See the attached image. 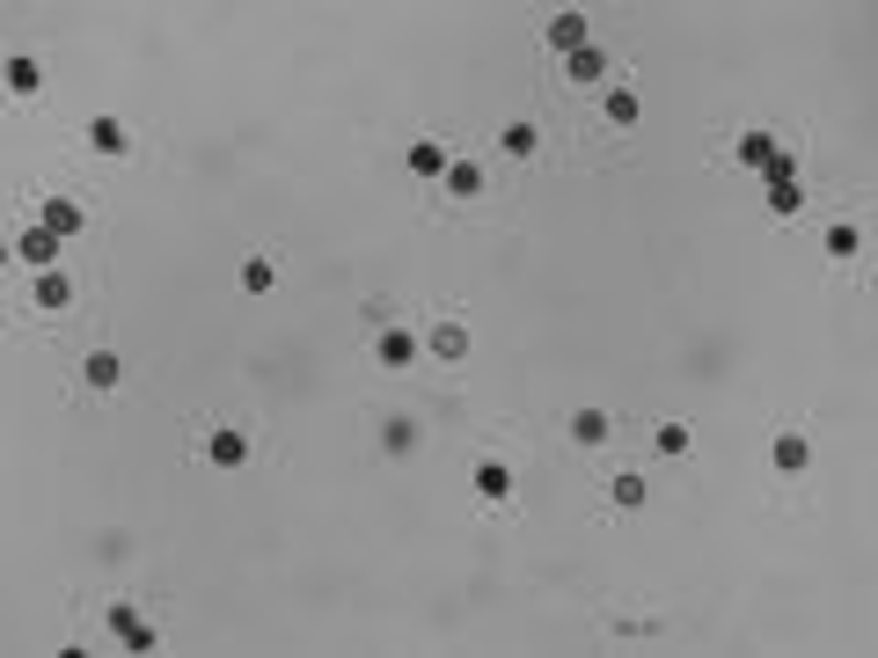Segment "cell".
I'll use <instances>...</instances> for the list:
<instances>
[{
	"instance_id": "3",
	"label": "cell",
	"mask_w": 878,
	"mask_h": 658,
	"mask_svg": "<svg viewBox=\"0 0 878 658\" xmlns=\"http://www.w3.org/2000/svg\"><path fill=\"white\" fill-rule=\"evenodd\" d=\"M110 636H118L124 651H154V622H146L132 600H118V608H110Z\"/></svg>"
},
{
	"instance_id": "13",
	"label": "cell",
	"mask_w": 878,
	"mask_h": 658,
	"mask_svg": "<svg viewBox=\"0 0 878 658\" xmlns=\"http://www.w3.org/2000/svg\"><path fill=\"white\" fill-rule=\"evenodd\" d=\"M563 73H571L579 88H608V51H601V45L571 51V59H563Z\"/></svg>"
},
{
	"instance_id": "18",
	"label": "cell",
	"mask_w": 878,
	"mask_h": 658,
	"mask_svg": "<svg viewBox=\"0 0 878 658\" xmlns=\"http://www.w3.org/2000/svg\"><path fill=\"white\" fill-rule=\"evenodd\" d=\"M81 381H88V388H118V381H124L118 351H88V359H81Z\"/></svg>"
},
{
	"instance_id": "15",
	"label": "cell",
	"mask_w": 878,
	"mask_h": 658,
	"mask_svg": "<svg viewBox=\"0 0 878 658\" xmlns=\"http://www.w3.org/2000/svg\"><path fill=\"white\" fill-rule=\"evenodd\" d=\"M498 154H512V161H535V154H542V132H535L527 118H512L506 132H498Z\"/></svg>"
},
{
	"instance_id": "9",
	"label": "cell",
	"mask_w": 878,
	"mask_h": 658,
	"mask_svg": "<svg viewBox=\"0 0 878 658\" xmlns=\"http://www.w3.org/2000/svg\"><path fill=\"white\" fill-rule=\"evenodd\" d=\"M447 161H454V154H447L439 140H411V146H403V169L425 176V183H432V176H447Z\"/></svg>"
},
{
	"instance_id": "20",
	"label": "cell",
	"mask_w": 878,
	"mask_h": 658,
	"mask_svg": "<svg viewBox=\"0 0 878 658\" xmlns=\"http://www.w3.org/2000/svg\"><path fill=\"white\" fill-rule=\"evenodd\" d=\"M439 183H447L454 198H476V191H484V161H447V176H439Z\"/></svg>"
},
{
	"instance_id": "25",
	"label": "cell",
	"mask_w": 878,
	"mask_h": 658,
	"mask_svg": "<svg viewBox=\"0 0 878 658\" xmlns=\"http://www.w3.org/2000/svg\"><path fill=\"white\" fill-rule=\"evenodd\" d=\"M381 446H389V454H411V446H417V424H411V417H389V424H381Z\"/></svg>"
},
{
	"instance_id": "2",
	"label": "cell",
	"mask_w": 878,
	"mask_h": 658,
	"mask_svg": "<svg viewBox=\"0 0 878 658\" xmlns=\"http://www.w3.org/2000/svg\"><path fill=\"white\" fill-rule=\"evenodd\" d=\"M37 227H51L59 242H73V235L88 227V205H81V198H67V191H51L45 205H37Z\"/></svg>"
},
{
	"instance_id": "14",
	"label": "cell",
	"mask_w": 878,
	"mask_h": 658,
	"mask_svg": "<svg viewBox=\"0 0 878 658\" xmlns=\"http://www.w3.org/2000/svg\"><path fill=\"white\" fill-rule=\"evenodd\" d=\"M637 110H644V103H637L630 88H622V81H608V88H601V118H608L615 132H630V124H637Z\"/></svg>"
},
{
	"instance_id": "16",
	"label": "cell",
	"mask_w": 878,
	"mask_h": 658,
	"mask_svg": "<svg viewBox=\"0 0 878 658\" xmlns=\"http://www.w3.org/2000/svg\"><path fill=\"white\" fill-rule=\"evenodd\" d=\"M608 439H615L608 410H579V417H571V446H608Z\"/></svg>"
},
{
	"instance_id": "22",
	"label": "cell",
	"mask_w": 878,
	"mask_h": 658,
	"mask_svg": "<svg viewBox=\"0 0 878 658\" xmlns=\"http://www.w3.org/2000/svg\"><path fill=\"white\" fill-rule=\"evenodd\" d=\"M608 505H615V512H637V505H644V476H630V468H622V476L608 483Z\"/></svg>"
},
{
	"instance_id": "12",
	"label": "cell",
	"mask_w": 878,
	"mask_h": 658,
	"mask_svg": "<svg viewBox=\"0 0 878 658\" xmlns=\"http://www.w3.org/2000/svg\"><path fill=\"white\" fill-rule=\"evenodd\" d=\"M476 498L484 505H512V468L490 454V462H476Z\"/></svg>"
},
{
	"instance_id": "7",
	"label": "cell",
	"mask_w": 878,
	"mask_h": 658,
	"mask_svg": "<svg viewBox=\"0 0 878 658\" xmlns=\"http://www.w3.org/2000/svg\"><path fill=\"white\" fill-rule=\"evenodd\" d=\"M29 300H37L45 315H59V308H73V278L67 271H37V278H29Z\"/></svg>"
},
{
	"instance_id": "10",
	"label": "cell",
	"mask_w": 878,
	"mask_h": 658,
	"mask_svg": "<svg viewBox=\"0 0 878 658\" xmlns=\"http://www.w3.org/2000/svg\"><path fill=\"white\" fill-rule=\"evenodd\" d=\"M769 462H776V476H798V468L812 462V439H805V432H776V439H769Z\"/></svg>"
},
{
	"instance_id": "17",
	"label": "cell",
	"mask_w": 878,
	"mask_h": 658,
	"mask_svg": "<svg viewBox=\"0 0 878 658\" xmlns=\"http://www.w3.org/2000/svg\"><path fill=\"white\" fill-rule=\"evenodd\" d=\"M8 88H15V96H45V67H37V59H29V51H15V59H8Z\"/></svg>"
},
{
	"instance_id": "1",
	"label": "cell",
	"mask_w": 878,
	"mask_h": 658,
	"mask_svg": "<svg viewBox=\"0 0 878 658\" xmlns=\"http://www.w3.org/2000/svg\"><path fill=\"white\" fill-rule=\"evenodd\" d=\"M249 454H257V439H249L242 424H213V432H205V462L213 468H249Z\"/></svg>"
},
{
	"instance_id": "8",
	"label": "cell",
	"mask_w": 878,
	"mask_h": 658,
	"mask_svg": "<svg viewBox=\"0 0 878 658\" xmlns=\"http://www.w3.org/2000/svg\"><path fill=\"white\" fill-rule=\"evenodd\" d=\"M820 249H828V264H856V256H864V227H856V219H834L828 235H820Z\"/></svg>"
},
{
	"instance_id": "5",
	"label": "cell",
	"mask_w": 878,
	"mask_h": 658,
	"mask_svg": "<svg viewBox=\"0 0 878 658\" xmlns=\"http://www.w3.org/2000/svg\"><path fill=\"white\" fill-rule=\"evenodd\" d=\"M15 256H23L29 271H51V264H59V235H51V227H37V219H29L23 235H15Z\"/></svg>"
},
{
	"instance_id": "21",
	"label": "cell",
	"mask_w": 878,
	"mask_h": 658,
	"mask_svg": "<svg viewBox=\"0 0 878 658\" xmlns=\"http://www.w3.org/2000/svg\"><path fill=\"white\" fill-rule=\"evenodd\" d=\"M88 146H96V154H124L132 140H124V124H118V118H88Z\"/></svg>"
},
{
	"instance_id": "11",
	"label": "cell",
	"mask_w": 878,
	"mask_h": 658,
	"mask_svg": "<svg viewBox=\"0 0 878 658\" xmlns=\"http://www.w3.org/2000/svg\"><path fill=\"white\" fill-rule=\"evenodd\" d=\"M593 45V29H585V15L579 8H563L557 23H549V51H563V59H571V51H585Z\"/></svg>"
},
{
	"instance_id": "24",
	"label": "cell",
	"mask_w": 878,
	"mask_h": 658,
	"mask_svg": "<svg viewBox=\"0 0 878 658\" xmlns=\"http://www.w3.org/2000/svg\"><path fill=\"white\" fill-rule=\"evenodd\" d=\"M278 286V264H271V256H249L242 264V292H271Z\"/></svg>"
},
{
	"instance_id": "19",
	"label": "cell",
	"mask_w": 878,
	"mask_h": 658,
	"mask_svg": "<svg viewBox=\"0 0 878 658\" xmlns=\"http://www.w3.org/2000/svg\"><path fill=\"white\" fill-rule=\"evenodd\" d=\"M732 154H739V161H747V169H769V161H776L783 146L769 140V132H739V146H732Z\"/></svg>"
},
{
	"instance_id": "4",
	"label": "cell",
	"mask_w": 878,
	"mask_h": 658,
	"mask_svg": "<svg viewBox=\"0 0 878 658\" xmlns=\"http://www.w3.org/2000/svg\"><path fill=\"white\" fill-rule=\"evenodd\" d=\"M425 351H432L439 366H462V359H468V330H462L454 315H447V322H432V330H425Z\"/></svg>"
},
{
	"instance_id": "23",
	"label": "cell",
	"mask_w": 878,
	"mask_h": 658,
	"mask_svg": "<svg viewBox=\"0 0 878 658\" xmlns=\"http://www.w3.org/2000/svg\"><path fill=\"white\" fill-rule=\"evenodd\" d=\"M652 446H658V454H666V462H674V454H688L696 439H688V424H681V417H666V424H658V432H652Z\"/></svg>"
},
{
	"instance_id": "6",
	"label": "cell",
	"mask_w": 878,
	"mask_h": 658,
	"mask_svg": "<svg viewBox=\"0 0 878 658\" xmlns=\"http://www.w3.org/2000/svg\"><path fill=\"white\" fill-rule=\"evenodd\" d=\"M417 351H425V337H411V330H381V337H373V359L389 366V373H403Z\"/></svg>"
}]
</instances>
